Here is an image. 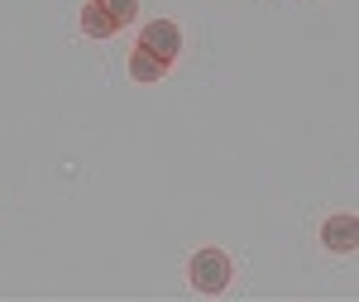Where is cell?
I'll use <instances>...</instances> for the list:
<instances>
[{
    "label": "cell",
    "mask_w": 359,
    "mask_h": 302,
    "mask_svg": "<svg viewBox=\"0 0 359 302\" xmlns=\"http://www.w3.org/2000/svg\"><path fill=\"white\" fill-rule=\"evenodd\" d=\"M177 53H182V29L172 25V20H154V25L139 29V44L135 53H130V82H163L168 67L177 63Z\"/></svg>",
    "instance_id": "cell-1"
},
{
    "label": "cell",
    "mask_w": 359,
    "mask_h": 302,
    "mask_svg": "<svg viewBox=\"0 0 359 302\" xmlns=\"http://www.w3.org/2000/svg\"><path fill=\"white\" fill-rule=\"evenodd\" d=\"M187 278H192L196 293H206V298H221L225 288H230V278H235V264H230V254L216 245L196 249L192 259H187Z\"/></svg>",
    "instance_id": "cell-2"
},
{
    "label": "cell",
    "mask_w": 359,
    "mask_h": 302,
    "mask_svg": "<svg viewBox=\"0 0 359 302\" xmlns=\"http://www.w3.org/2000/svg\"><path fill=\"white\" fill-rule=\"evenodd\" d=\"M139 15V0H86L82 5V34L86 39H115Z\"/></svg>",
    "instance_id": "cell-3"
},
{
    "label": "cell",
    "mask_w": 359,
    "mask_h": 302,
    "mask_svg": "<svg viewBox=\"0 0 359 302\" xmlns=\"http://www.w3.org/2000/svg\"><path fill=\"white\" fill-rule=\"evenodd\" d=\"M321 245L331 249V254H355V245H359L355 211H335V216L321 221Z\"/></svg>",
    "instance_id": "cell-4"
}]
</instances>
